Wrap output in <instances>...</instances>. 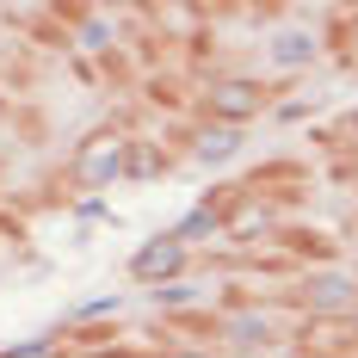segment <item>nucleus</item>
<instances>
[{
	"instance_id": "nucleus-1",
	"label": "nucleus",
	"mask_w": 358,
	"mask_h": 358,
	"mask_svg": "<svg viewBox=\"0 0 358 358\" xmlns=\"http://www.w3.org/2000/svg\"><path fill=\"white\" fill-rule=\"evenodd\" d=\"M111 167H117V143H99V148H87V161H80V173H87V179H106Z\"/></svg>"
},
{
	"instance_id": "nucleus-2",
	"label": "nucleus",
	"mask_w": 358,
	"mask_h": 358,
	"mask_svg": "<svg viewBox=\"0 0 358 358\" xmlns=\"http://www.w3.org/2000/svg\"><path fill=\"white\" fill-rule=\"evenodd\" d=\"M173 259H179L173 248H155V253H143V259H136V272H167Z\"/></svg>"
}]
</instances>
